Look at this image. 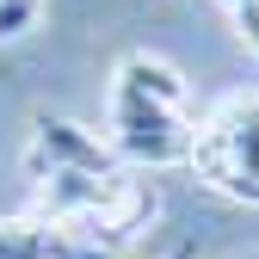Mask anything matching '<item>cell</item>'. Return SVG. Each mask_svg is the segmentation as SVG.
<instances>
[{
  "mask_svg": "<svg viewBox=\"0 0 259 259\" xmlns=\"http://www.w3.org/2000/svg\"><path fill=\"white\" fill-rule=\"evenodd\" d=\"M235 31H241V44L259 56V7H247V13H235Z\"/></svg>",
  "mask_w": 259,
  "mask_h": 259,
  "instance_id": "cell-6",
  "label": "cell"
},
{
  "mask_svg": "<svg viewBox=\"0 0 259 259\" xmlns=\"http://www.w3.org/2000/svg\"><path fill=\"white\" fill-rule=\"evenodd\" d=\"M191 136L198 123L185 111L179 68L148 50L123 56L111 80V154L136 167H173V160H191Z\"/></svg>",
  "mask_w": 259,
  "mask_h": 259,
  "instance_id": "cell-1",
  "label": "cell"
},
{
  "mask_svg": "<svg viewBox=\"0 0 259 259\" xmlns=\"http://www.w3.org/2000/svg\"><path fill=\"white\" fill-rule=\"evenodd\" d=\"M25 173H31V179H62V173H123V167H117L111 142H99V136H87L80 123L44 111L37 123H31Z\"/></svg>",
  "mask_w": 259,
  "mask_h": 259,
  "instance_id": "cell-3",
  "label": "cell"
},
{
  "mask_svg": "<svg viewBox=\"0 0 259 259\" xmlns=\"http://www.w3.org/2000/svg\"><path fill=\"white\" fill-rule=\"evenodd\" d=\"M167 259H191V247H173V253H167Z\"/></svg>",
  "mask_w": 259,
  "mask_h": 259,
  "instance_id": "cell-8",
  "label": "cell"
},
{
  "mask_svg": "<svg viewBox=\"0 0 259 259\" xmlns=\"http://www.w3.org/2000/svg\"><path fill=\"white\" fill-rule=\"evenodd\" d=\"M222 7H229V13H247V7H259V0H222Z\"/></svg>",
  "mask_w": 259,
  "mask_h": 259,
  "instance_id": "cell-7",
  "label": "cell"
},
{
  "mask_svg": "<svg viewBox=\"0 0 259 259\" xmlns=\"http://www.w3.org/2000/svg\"><path fill=\"white\" fill-rule=\"evenodd\" d=\"M0 259H123L87 235H68L44 216H19V222H0Z\"/></svg>",
  "mask_w": 259,
  "mask_h": 259,
  "instance_id": "cell-4",
  "label": "cell"
},
{
  "mask_svg": "<svg viewBox=\"0 0 259 259\" xmlns=\"http://www.w3.org/2000/svg\"><path fill=\"white\" fill-rule=\"evenodd\" d=\"M44 0H0V44L19 37V31H31V19H37Z\"/></svg>",
  "mask_w": 259,
  "mask_h": 259,
  "instance_id": "cell-5",
  "label": "cell"
},
{
  "mask_svg": "<svg viewBox=\"0 0 259 259\" xmlns=\"http://www.w3.org/2000/svg\"><path fill=\"white\" fill-rule=\"evenodd\" d=\"M191 167L198 179H210L222 198L259 204V87L253 93H229L191 136Z\"/></svg>",
  "mask_w": 259,
  "mask_h": 259,
  "instance_id": "cell-2",
  "label": "cell"
}]
</instances>
